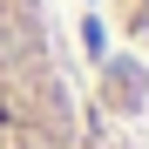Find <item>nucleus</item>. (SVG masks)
Here are the masks:
<instances>
[{
	"instance_id": "obj_1",
	"label": "nucleus",
	"mask_w": 149,
	"mask_h": 149,
	"mask_svg": "<svg viewBox=\"0 0 149 149\" xmlns=\"http://www.w3.org/2000/svg\"><path fill=\"white\" fill-rule=\"evenodd\" d=\"M0 149H102L47 0H0Z\"/></svg>"
},
{
	"instance_id": "obj_2",
	"label": "nucleus",
	"mask_w": 149,
	"mask_h": 149,
	"mask_svg": "<svg viewBox=\"0 0 149 149\" xmlns=\"http://www.w3.org/2000/svg\"><path fill=\"white\" fill-rule=\"evenodd\" d=\"M129 20H136V34L149 41V0H129Z\"/></svg>"
}]
</instances>
